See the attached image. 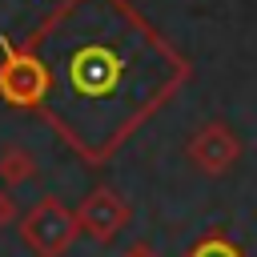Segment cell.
<instances>
[{"instance_id":"ba28073f","label":"cell","mask_w":257,"mask_h":257,"mask_svg":"<svg viewBox=\"0 0 257 257\" xmlns=\"http://www.w3.org/2000/svg\"><path fill=\"white\" fill-rule=\"evenodd\" d=\"M16 217H20V209H16V197H12V189H0V229L16 225Z\"/></svg>"},{"instance_id":"3957f363","label":"cell","mask_w":257,"mask_h":257,"mask_svg":"<svg viewBox=\"0 0 257 257\" xmlns=\"http://www.w3.org/2000/svg\"><path fill=\"white\" fill-rule=\"evenodd\" d=\"M76 221H80V229H84L92 241L108 245V241L128 225V205H124V197L112 193V189H92V193L84 197Z\"/></svg>"},{"instance_id":"5b68a950","label":"cell","mask_w":257,"mask_h":257,"mask_svg":"<svg viewBox=\"0 0 257 257\" xmlns=\"http://www.w3.org/2000/svg\"><path fill=\"white\" fill-rule=\"evenodd\" d=\"M72 76H76V88H88V92L108 88V84L116 80V60H112L108 52H100V48H88L84 56H76Z\"/></svg>"},{"instance_id":"6da1fadb","label":"cell","mask_w":257,"mask_h":257,"mask_svg":"<svg viewBox=\"0 0 257 257\" xmlns=\"http://www.w3.org/2000/svg\"><path fill=\"white\" fill-rule=\"evenodd\" d=\"M80 221L68 213L56 197H40L24 217H20V237L36 257H64V249L76 241Z\"/></svg>"},{"instance_id":"7a4b0ae2","label":"cell","mask_w":257,"mask_h":257,"mask_svg":"<svg viewBox=\"0 0 257 257\" xmlns=\"http://www.w3.org/2000/svg\"><path fill=\"white\" fill-rule=\"evenodd\" d=\"M48 92V68L28 56V52H16L4 60L0 68V96L8 104H40Z\"/></svg>"},{"instance_id":"277c9868","label":"cell","mask_w":257,"mask_h":257,"mask_svg":"<svg viewBox=\"0 0 257 257\" xmlns=\"http://www.w3.org/2000/svg\"><path fill=\"white\" fill-rule=\"evenodd\" d=\"M237 137L225 128V124H205L193 133L189 141V161L201 169V173H225L233 161H237Z\"/></svg>"},{"instance_id":"9c48e42d","label":"cell","mask_w":257,"mask_h":257,"mask_svg":"<svg viewBox=\"0 0 257 257\" xmlns=\"http://www.w3.org/2000/svg\"><path fill=\"white\" fill-rule=\"evenodd\" d=\"M120 257H161V253H157L153 245H145V241H137V245H128V249H124Z\"/></svg>"},{"instance_id":"8992f818","label":"cell","mask_w":257,"mask_h":257,"mask_svg":"<svg viewBox=\"0 0 257 257\" xmlns=\"http://www.w3.org/2000/svg\"><path fill=\"white\" fill-rule=\"evenodd\" d=\"M36 173H40V169H36V157H32L28 149H20V145H8V149L0 153V181H4V189L28 185Z\"/></svg>"},{"instance_id":"52a82bcc","label":"cell","mask_w":257,"mask_h":257,"mask_svg":"<svg viewBox=\"0 0 257 257\" xmlns=\"http://www.w3.org/2000/svg\"><path fill=\"white\" fill-rule=\"evenodd\" d=\"M189 257H241V253H237L229 241H221V237H209V241H201V245H197Z\"/></svg>"}]
</instances>
